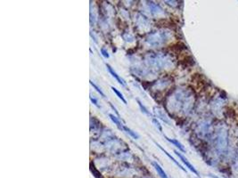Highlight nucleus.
Instances as JSON below:
<instances>
[{
    "mask_svg": "<svg viewBox=\"0 0 238 178\" xmlns=\"http://www.w3.org/2000/svg\"><path fill=\"white\" fill-rule=\"evenodd\" d=\"M106 67H107V70H109V72H110V73L112 74V76L114 78H115V79L117 80V81H118V82H119L121 86H125V85H126V83H125L124 80H123L122 78H120V76L116 73L115 71H114V70H112V68L110 65H108V64H106Z\"/></svg>",
    "mask_w": 238,
    "mask_h": 178,
    "instance_id": "nucleus-1",
    "label": "nucleus"
},
{
    "mask_svg": "<svg viewBox=\"0 0 238 178\" xmlns=\"http://www.w3.org/2000/svg\"><path fill=\"white\" fill-rule=\"evenodd\" d=\"M153 166L154 167L155 170L157 171V173L159 174V175H160L161 178H168V176H167L166 173L163 171V169L161 167V166H160L157 162H153Z\"/></svg>",
    "mask_w": 238,
    "mask_h": 178,
    "instance_id": "nucleus-2",
    "label": "nucleus"
},
{
    "mask_svg": "<svg viewBox=\"0 0 238 178\" xmlns=\"http://www.w3.org/2000/svg\"><path fill=\"white\" fill-rule=\"evenodd\" d=\"M175 153H177V156H178V157H179L180 159H182V161H183V162H184V163L186 164V167H187L188 168H189L191 171H193V172H194V173H195V174H197V171H196L195 169L194 168V167H193V166H192V165H191V164H190L189 162H188V161L186 160V159H185V158H184V157H183V156H182L181 154H180L179 152H177V151H175Z\"/></svg>",
    "mask_w": 238,
    "mask_h": 178,
    "instance_id": "nucleus-3",
    "label": "nucleus"
},
{
    "mask_svg": "<svg viewBox=\"0 0 238 178\" xmlns=\"http://www.w3.org/2000/svg\"><path fill=\"white\" fill-rule=\"evenodd\" d=\"M109 117L111 118V119L113 121V122L116 124V126H117L120 129H121V130H123V127H124V126H123V125L120 123V121L118 119V118H116L115 116L112 115V114H110V115H109Z\"/></svg>",
    "mask_w": 238,
    "mask_h": 178,
    "instance_id": "nucleus-4",
    "label": "nucleus"
},
{
    "mask_svg": "<svg viewBox=\"0 0 238 178\" xmlns=\"http://www.w3.org/2000/svg\"><path fill=\"white\" fill-rule=\"evenodd\" d=\"M112 91L116 94V95L119 97V98H120V99L123 102V103L127 104V101H126V99L124 98V96H123V94H121V93L118 90V89H117V88H115L114 86H112Z\"/></svg>",
    "mask_w": 238,
    "mask_h": 178,
    "instance_id": "nucleus-5",
    "label": "nucleus"
},
{
    "mask_svg": "<svg viewBox=\"0 0 238 178\" xmlns=\"http://www.w3.org/2000/svg\"><path fill=\"white\" fill-rule=\"evenodd\" d=\"M123 130H125L128 134H129L131 136H132L133 138H135V139H137V138H138V135H137V134H136L135 132H133L132 130H131V129L128 128L127 126H124V127H123Z\"/></svg>",
    "mask_w": 238,
    "mask_h": 178,
    "instance_id": "nucleus-6",
    "label": "nucleus"
},
{
    "mask_svg": "<svg viewBox=\"0 0 238 178\" xmlns=\"http://www.w3.org/2000/svg\"><path fill=\"white\" fill-rule=\"evenodd\" d=\"M167 140L169 141V142H170L171 143H173V144H175L177 147H178L180 150H181L182 151H185V149L183 148V146H182V144L180 143H178L177 140H174V139H169V138H167Z\"/></svg>",
    "mask_w": 238,
    "mask_h": 178,
    "instance_id": "nucleus-7",
    "label": "nucleus"
},
{
    "mask_svg": "<svg viewBox=\"0 0 238 178\" xmlns=\"http://www.w3.org/2000/svg\"><path fill=\"white\" fill-rule=\"evenodd\" d=\"M90 85H91V86H93V87H94V88L95 89V90H96V91H97L98 93H99V94H101V95H102L103 97H105V94H104L103 93V91H102L101 89H100L99 87H98V86H96V85H95V83H94L93 81H91V80H90Z\"/></svg>",
    "mask_w": 238,
    "mask_h": 178,
    "instance_id": "nucleus-8",
    "label": "nucleus"
},
{
    "mask_svg": "<svg viewBox=\"0 0 238 178\" xmlns=\"http://www.w3.org/2000/svg\"><path fill=\"white\" fill-rule=\"evenodd\" d=\"M137 102H138V105H139V107H140V109H141V110L144 112V113H145V114H147V115H150V113L147 111V109L144 106V105H142V103L139 102V101H137Z\"/></svg>",
    "mask_w": 238,
    "mask_h": 178,
    "instance_id": "nucleus-9",
    "label": "nucleus"
},
{
    "mask_svg": "<svg viewBox=\"0 0 238 178\" xmlns=\"http://www.w3.org/2000/svg\"><path fill=\"white\" fill-rule=\"evenodd\" d=\"M101 52H102V54H103V56H104V58H109V54H108L107 51H105L104 48H102Z\"/></svg>",
    "mask_w": 238,
    "mask_h": 178,
    "instance_id": "nucleus-10",
    "label": "nucleus"
},
{
    "mask_svg": "<svg viewBox=\"0 0 238 178\" xmlns=\"http://www.w3.org/2000/svg\"><path fill=\"white\" fill-rule=\"evenodd\" d=\"M90 100H91V102L95 105V106H97L98 107V104H97V101L95 99V98H92V97H90Z\"/></svg>",
    "mask_w": 238,
    "mask_h": 178,
    "instance_id": "nucleus-11",
    "label": "nucleus"
}]
</instances>
